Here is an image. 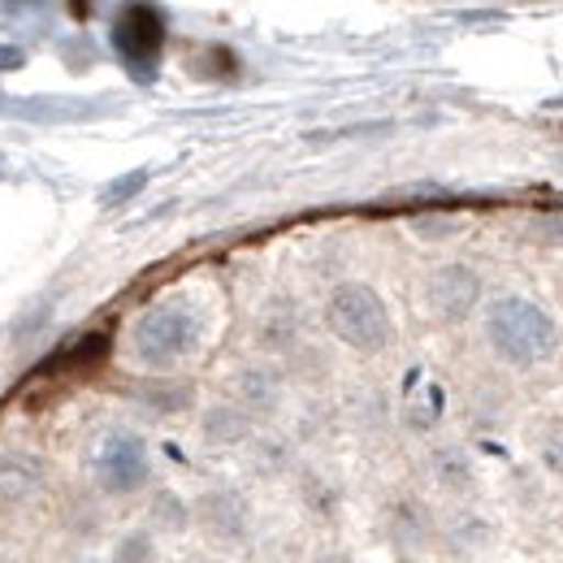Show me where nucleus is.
I'll return each mask as SVG.
<instances>
[{
	"label": "nucleus",
	"instance_id": "8",
	"mask_svg": "<svg viewBox=\"0 0 563 563\" xmlns=\"http://www.w3.org/2000/svg\"><path fill=\"white\" fill-rule=\"evenodd\" d=\"M48 468L31 451H0V503H31L44 490Z\"/></svg>",
	"mask_w": 563,
	"mask_h": 563
},
{
	"label": "nucleus",
	"instance_id": "16",
	"mask_svg": "<svg viewBox=\"0 0 563 563\" xmlns=\"http://www.w3.org/2000/svg\"><path fill=\"white\" fill-rule=\"evenodd\" d=\"M317 563H355V560L343 555V551H325V555H317Z\"/></svg>",
	"mask_w": 563,
	"mask_h": 563
},
{
	"label": "nucleus",
	"instance_id": "3",
	"mask_svg": "<svg viewBox=\"0 0 563 563\" xmlns=\"http://www.w3.org/2000/svg\"><path fill=\"white\" fill-rule=\"evenodd\" d=\"M325 325L339 343H347L352 352H382L395 339V321L390 308L382 303V295L364 282H343L330 290L325 303Z\"/></svg>",
	"mask_w": 563,
	"mask_h": 563
},
{
	"label": "nucleus",
	"instance_id": "18",
	"mask_svg": "<svg viewBox=\"0 0 563 563\" xmlns=\"http://www.w3.org/2000/svg\"><path fill=\"white\" fill-rule=\"evenodd\" d=\"M91 563H100V560H91Z\"/></svg>",
	"mask_w": 563,
	"mask_h": 563
},
{
	"label": "nucleus",
	"instance_id": "1",
	"mask_svg": "<svg viewBox=\"0 0 563 563\" xmlns=\"http://www.w3.org/2000/svg\"><path fill=\"white\" fill-rule=\"evenodd\" d=\"M486 339L494 355L516 368H538L560 352V325L551 321V312L520 295L494 299L486 312Z\"/></svg>",
	"mask_w": 563,
	"mask_h": 563
},
{
	"label": "nucleus",
	"instance_id": "15",
	"mask_svg": "<svg viewBox=\"0 0 563 563\" xmlns=\"http://www.w3.org/2000/svg\"><path fill=\"white\" fill-rule=\"evenodd\" d=\"M417 230H421V234H451L455 221H417Z\"/></svg>",
	"mask_w": 563,
	"mask_h": 563
},
{
	"label": "nucleus",
	"instance_id": "17",
	"mask_svg": "<svg viewBox=\"0 0 563 563\" xmlns=\"http://www.w3.org/2000/svg\"><path fill=\"white\" fill-rule=\"evenodd\" d=\"M0 563H9V560H4V555H0Z\"/></svg>",
	"mask_w": 563,
	"mask_h": 563
},
{
	"label": "nucleus",
	"instance_id": "2",
	"mask_svg": "<svg viewBox=\"0 0 563 563\" xmlns=\"http://www.w3.org/2000/svg\"><path fill=\"white\" fill-rule=\"evenodd\" d=\"M205 321L187 299H161L131 325V352L143 368H174L200 347Z\"/></svg>",
	"mask_w": 563,
	"mask_h": 563
},
{
	"label": "nucleus",
	"instance_id": "13",
	"mask_svg": "<svg viewBox=\"0 0 563 563\" xmlns=\"http://www.w3.org/2000/svg\"><path fill=\"white\" fill-rule=\"evenodd\" d=\"M143 183H147V169H135V174H126V178H118L109 191H104V205H118V200H131L135 191H140Z\"/></svg>",
	"mask_w": 563,
	"mask_h": 563
},
{
	"label": "nucleus",
	"instance_id": "14",
	"mask_svg": "<svg viewBox=\"0 0 563 563\" xmlns=\"http://www.w3.org/2000/svg\"><path fill=\"white\" fill-rule=\"evenodd\" d=\"M538 234H542L547 243H563V217H542V221H538Z\"/></svg>",
	"mask_w": 563,
	"mask_h": 563
},
{
	"label": "nucleus",
	"instance_id": "7",
	"mask_svg": "<svg viewBox=\"0 0 563 563\" xmlns=\"http://www.w3.org/2000/svg\"><path fill=\"white\" fill-rule=\"evenodd\" d=\"M205 533H212L217 542H243L252 533V507L247 498L234 490H209L196 498V511H191Z\"/></svg>",
	"mask_w": 563,
	"mask_h": 563
},
{
	"label": "nucleus",
	"instance_id": "9",
	"mask_svg": "<svg viewBox=\"0 0 563 563\" xmlns=\"http://www.w3.org/2000/svg\"><path fill=\"white\" fill-rule=\"evenodd\" d=\"M152 525L165 529V533H183V529L191 525V507L174 490H161L152 498Z\"/></svg>",
	"mask_w": 563,
	"mask_h": 563
},
{
	"label": "nucleus",
	"instance_id": "6",
	"mask_svg": "<svg viewBox=\"0 0 563 563\" xmlns=\"http://www.w3.org/2000/svg\"><path fill=\"white\" fill-rule=\"evenodd\" d=\"M424 299H429V312L446 325H460L477 303H482V278L468 269V265H442L429 274L424 286Z\"/></svg>",
	"mask_w": 563,
	"mask_h": 563
},
{
	"label": "nucleus",
	"instance_id": "12",
	"mask_svg": "<svg viewBox=\"0 0 563 563\" xmlns=\"http://www.w3.org/2000/svg\"><path fill=\"white\" fill-rule=\"evenodd\" d=\"M243 395H247L252 404H261V408H269V404L278 399V386L269 382V373H247V377H243Z\"/></svg>",
	"mask_w": 563,
	"mask_h": 563
},
{
	"label": "nucleus",
	"instance_id": "4",
	"mask_svg": "<svg viewBox=\"0 0 563 563\" xmlns=\"http://www.w3.org/2000/svg\"><path fill=\"white\" fill-rule=\"evenodd\" d=\"M96 477L109 494L143 490L147 477H152V460H147V446H143L140 433H131V429L109 433L96 451Z\"/></svg>",
	"mask_w": 563,
	"mask_h": 563
},
{
	"label": "nucleus",
	"instance_id": "5",
	"mask_svg": "<svg viewBox=\"0 0 563 563\" xmlns=\"http://www.w3.org/2000/svg\"><path fill=\"white\" fill-rule=\"evenodd\" d=\"M113 44H118V53L131 62V70L147 74V66L161 57V44H165V18H161V9H152V4H143V0L126 4V9L118 13Z\"/></svg>",
	"mask_w": 563,
	"mask_h": 563
},
{
	"label": "nucleus",
	"instance_id": "10",
	"mask_svg": "<svg viewBox=\"0 0 563 563\" xmlns=\"http://www.w3.org/2000/svg\"><path fill=\"white\" fill-rule=\"evenodd\" d=\"M205 433H209L212 442H239L247 433V421L234 408H212L209 421H205Z\"/></svg>",
	"mask_w": 563,
	"mask_h": 563
},
{
	"label": "nucleus",
	"instance_id": "11",
	"mask_svg": "<svg viewBox=\"0 0 563 563\" xmlns=\"http://www.w3.org/2000/svg\"><path fill=\"white\" fill-rule=\"evenodd\" d=\"M109 563H156V542H152V533H126L122 542H118V551H113V560Z\"/></svg>",
	"mask_w": 563,
	"mask_h": 563
}]
</instances>
